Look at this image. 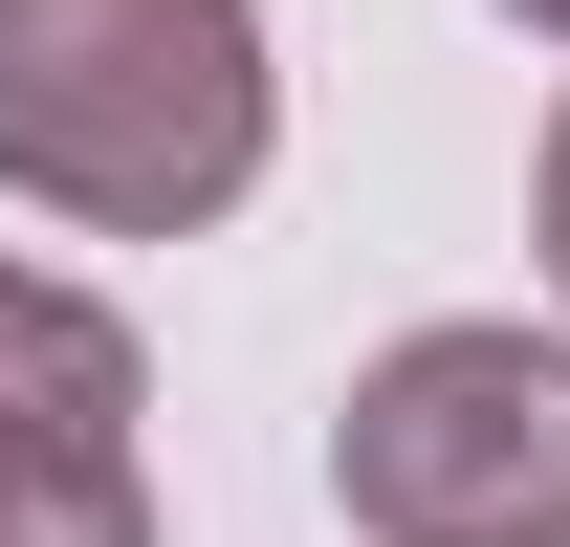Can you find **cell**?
<instances>
[{
  "label": "cell",
  "mask_w": 570,
  "mask_h": 547,
  "mask_svg": "<svg viewBox=\"0 0 570 547\" xmlns=\"http://www.w3.org/2000/svg\"><path fill=\"white\" fill-rule=\"evenodd\" d=\"M264 176V0H0V198L176 241Z\"/></svg>",
  "instance_id": "6da1fadb"
},
{
  "label": "cell",
  "mask_w": 570,
  "mask_h": 547,
  "mask_svg": "<svg viewBox=\"0 0 570 547\" xmlns=\"http://www.w3.org/2000/svg\"><path fill=\"white\" fill-rule=\"evenodd\" d=\"M330 481L373 547H570V350H527V329L373 350L330 416Z\"/></svg>",
  "instance_id": "7a4b0ae2"
},
{
  "label": "cell",
  "mask_w": 570,
  "mask_h": 547,
  "mask_svg": "<svg viewBox=\"0 0 570 547\" xmlns=\"http://www.w3.org/2000/svg\"><path fill=\"white\" fill-rule=\"evenodd\" d=\"M0 547H154L132 416H0Z\"/></svg>",
  "instance_id": "3957f363"
},
{
  "label": "cell",
  "mask_w": 570,
  "mask_h": 547,
  "mask_svg": "<svg viewBox=\"0 0 570 547\" xmlns=\"http://www.w3.org/2000/svg\"><path fill=\"white\" fill-rule=\"evenodd\" d=\"M0 416H132V329L45 263H0Z\"/></svg>",
  "instance_id": "277c9868"
},
{
  "label": "cell",
  "mask_w": 570,
  "mask_h": 547,
  "mask_svg": "<svg viewBox=\"0 0 570 547\" xmlns=\"http://www.w3.org/2000/svg\"><path fill=\"white\" fill-rule=\"evenodd\" d=\"M549 285H570V132H549Z\"/></svg>",
  "instance_id": "5b68a950"
},
{
  "label": "cell",
  "mask_w": 570,
  "mask_h": 547,
  "mask_svg": "<svg viewBox=\"0 0 570 547\" xmlns=\"http://www.w3.org/2000/svg\"><path fill=\"white\" fill-rule=\"evenodd\" d=\"M504 22H549V44H570V0H504Z\"/></svg>",
  "instance_id": "8992f818"
}]
</instances>
